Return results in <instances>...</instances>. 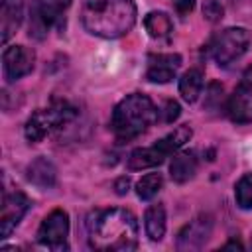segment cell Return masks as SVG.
Returning <instances> with one entry per match:
<instances>
[{"instance_id":"d6986e66","label":"cell","mask_w":252,"mask_h":252,"mask_svg":"<svg viewBox=\"0 0 252 252\" xmlns=\"http://www.w3.org/2000/svg\"><path fill=\"white\" fill-rule=\"evenodd\" d=\"M203 91V73L201 69H189L179 79V94L185 102H195Z\"/></svg>"},{"instance_id":"cb8c5ba5","label":"cell","mask_w":252,"mask_h":252,"mask_svg":"<svg viewBox=\"0 0 252 252\" xmlns=\"http://www.w3.org/2000/svg\"><path fill=\"white\" fill-rule=\"evenodd\" d=\"M161 114H163V122H173V120H177L179 118V114H181V108H179V104L175 102V100H165V104H163V110H159Z\"/></svg>"},{"instance_id":"7a4b0ae2","label":"cell","mask_w":252,"mask_h":252,"mask_svg":"<svg viewBox=\"0 0 252 252\" xmlns=\"http://www.w3.org/2000/svg\"><path fill=\"white\" fill-rule=\"evenodd\" d=\"M136 16L132 0H85L81 8L83 28L91 35L104 39L126 35L134 28Z\"/></svg>"},{"instance_id":"6da1fadb","label":"cell","mask_w":252,"mask_h":252,"mask_svg":"<svg viewBox=\"0 0 252 252\" xmlns=\"http://www.w3.org/2000/svg\"><path fill=\"white\" fill-rule=\"evenodd\" d=\"M87 238L94 250H134L138 246V220L128 209H96L87 217Z\"/></svg>"},{"instance_id":"4fadbf2b","label":"cell","mask_w":252,"mask_h":252,"mask_svg":"<svg viewBox=\"0 0 252 252\" xmlns=\"http://www.w3.org/2000/svg\"><path fill=\"white\" fill-rule=\"evenodd\" d=\"M22 20H24V0H2L0 2L2 43H8V39L22 26Z\"/></svg>"},{"instance_id":"4316f807","label":"cell","mask_w":252,"mask_h":252,"mask_svg":"<svg viewBox=\"0 0 252 252\" xmlns=\"http://www.w3.org/2000/svg\"><path fill=\"white\" fill-rule=\"evenodd\" d=\"M222 248H238V250H242V244H240V242H236V240H230V242H226Z\"/></svg>"},{"instance_id":"5b68a950","label":"cell","mask_w":252,"mask_h":252,"mask_svg":"<svg viewBox=\"0 0 252 252\" xmlns=\"http://www.w3.org/2000/svg\"><path fill=\"white\" fill-rule=\"evenodd\" d=\"M250 47V33L244 28H226L211 41V55L219 67H228Z\"/></svg>"},{"instance_id":"ac0fdd59","label":"cell","mask_w":252,"mask_h":252,"mask_svg":"<svg viewBox=\"0 0 252 252\" xmlns=\"http://www.w3.org/2000/svg\"><path fill=\"white\" fill-rule=\"evenodd\" d=\"M144 28L154 39H167L173 32V22L165 12H150L144 18Z\"/></svg>"},{"instance_id":"e0dca14e","label":"cell","mask_w":252,"mask_h":252,"mask_svg":"<svg viewBox=\"0 0 252 252\" xmlns=\"http://www.w3.org/2000/svg\"><path fill=\"white\" fill-rule=\"evenodd\" d=\"M165 220H167V217H165L163 205L158 203V205H152V207L146 209V213H144V226H146V234H148L150 240L159 242L163 238V234H165Z\"/></svg>"},{"instance_id":"30bf717a","label":"cell","mask_w":252,"mask_h":252,"mask_svg":"<svg viewBox=\"0 0 252 252\" xmlns=\"http://www.w3.org/2000/svg\"><path fill=\"white\" fill-rule=\"evenodd\" d=\"M35 53L26 45H8L2 53V69L6 81H18L33 71Z\"/></svg>"},{"instance_id":"277c9868","label":"cell","mask_w":252,"mask_h":252,"mask_svg":"<svg viewBox=\"0 0 252 252\" xmlns=\"http://www.w3.org/2000/svg\"><path fill=\"white\" fill-rule=\"evenodd\" d=\"M77 114H79L77 106H73L67 100L53 98L47 108H39V110L32 112V116L26 120L24 134H26L28 142L37 144L45 136H49L51 132L71 124L77 118Z\"/></svg>"},{"instance_id":"603a6c76","label":"cell","mask_w":252,"mask_h":252,"mask_svg":"<svg viewBox=\"0 0 252 252\" xmlns=\"http://www.w3.org/2000/svg\"><path fill=\"white\" fill-rule=\"evenodd\" d=\"M203 16H205L207 22L217 24V22L222 20L224 8H222L220 2H217V0H205V2H203Z\"/></svg>"},{"instance_id":"3957f363","label":"cell","mask_w":252,"mask_h":252,"mask_svg":"<svg viewBox=\"0 0 252 252\" xmlns=\"http://www.w3.org/2000/svg\"><path fill=\"white\" fill-rule=\"evenodd\" d=\"M159 116V110L152 102L150 96L132 93L126 94L112 110L110 128L120 142H128L142 132H146Z\"/></svg>"},{"instance_id":"ffe728a7","label":"cell","mask_w":252,"mask_h":252,"mask_svg":"<svg viewBox=\"0 0 252 252\" xmlns=\"http://www.w3.org/2000/svg\"><path fill=\"white\" fill-rule=\"evenodd\" d=\"M191 136H193V132H191V128L189 126H177L173 132H169L167 136H163L159 142H156L167 156H171V154H177L189 140H191Z\"/></svg>"},{"instance_id":"83f0119b","label":"cell","mask_w":252,"mask_h":252,"mask_svg":"<svg viewBox=\"0 0 252 252\" xmlns=\"http://www.w3.org/2000/svg\"><path fill=\"white\" fill-rule=\"evenodd\" d=\"M250 246H252V236H250Z\"/></svg>"},{"instance_id":"7c38bea8","label":"cell","mask_w":252,"mask_h":252,"mask_svg":"<svg viewBox=\"0 0 252 252\" xmlns=\"http://www.w3.org/2000/svg\"><path fill=\"white\" fill-rule=\"evenodd\" d=\"M181 67V55L179 53H158L150 55L146 79L150 83H169L177 69Z\"/></svg>"},{"instance_id":"9a60e30c","label":"cell","mask_w":252,"mask_h":252,"mask_svg":"<svg viewBox=\"0 0 252 252\" xmlns=\"http://www.w3.org/2000/svg\"><path fill=\"white\" fill-rule=\"evenodd\" d=\"M26 173H28V181L39 189H51L57 183V169L47 158H35L28 165Z\"/></svg>"},{"instance_id":"ba28073f","label":"cell","mask_w":252,"mask_h":252,"mask_svg":"<svg viewBox=\"0 0 252 252\" xmlns=\"http://www.w3.org/2000/svg\"><path fill=\"white\" fill-rule=\"evenodd\" d=\"M226 112L234 124L252 122V67L242 73L238 85L234 87V93L226 102Z\"/></svg>"},{"instance_id":"9c48e42d","label":"cell","mask_w":252,"mask_h":252,"mask_svg":"<svg viewBox=\"0 0 252 252\" xmlns=\"http://www.w3.org/2000/svg\"><path fill=\"white\" fill-rule=\"evenodd\" d=\"M32 201L22 191H4L0 207V236L8 238L28 213Z\"/></svg>"},{"instance_id":"7402d4cb","label":"cell","mask_w":252,"mask_h":252,"mask_svg":"<svg viewBox=\"0 0 252 252\" xmlns=\"http://www.w3.org/2000/svg\"><path fill=\"white\" fill-rule=\"evenodd\" d=\"M234 199H236V205L244 211H250L252 209V171L250 173H244L236 185H234Z\"/></svg>"},{"instance_id":"8fae6325","label":"cell","mask_w":252,"mask_h":252,"mask_svg":"<svg viewBox=\"0 0 252 252\" xmlns=\"http://www.w3.org/2000/svg\"><path fill=\"white\" fill-rule=\"evenodd\" d=\"M213 232V217L199 215L189 220L177 234V248L179 250H201Z\"/></svg>"},{"instance_id":"2e32d148","label":"cell","mask_w":252,"mask_h":252,"mask_svg":"<svg viewBox=\"0 0 252 252\" xmlns=\"http://www.w3.org/2000/svg\"><path fill=\"white\" fill-rule=\"evenodd\" d=\"M199 167L195 152H181L173 156V161L169 163V175L175 183H187L189 179L195 177Z\"/></svg>"},{"instance_id":"44dd1931","label":"cell","mask_w":252,"mask_h":252,"mask_svg":"<svg viewBox=\"0 0 252 252\" xmlns=\"http://www.w3.org/2000/svg\"><path fill=\"white\" fill-rule=\"evenodd\" d=\"M163 185V177L159 173H146L142 179H138L136 183V193L142 201H150L152 197L158 195V191Z\"/></svg>"},{"instance_id":"52a82bcc","label":"cell","mask_w":252,"mask_h":252,"mask_svg":"<svg viewBox=\"0 0 252 252\" xmlns=\"http://www.w3.org/2000/svg\"><path fill=\"white\" fill-rule=\"evenodd\" d=\"M67 236H69V215L63 209L51 211L37 228V242L55 252L69 250Z\"/></svg>"},{"instance_id":"d4e9b609","label":"cell","mask_w":252,"mask_h":252,"mask_svg":"<svg viewBox=\"0 0 252 252\" xmlns=\"http://www.w3.org/2000/svg\"><path fill=\"white\" fill-rule=\"evenodd\" d=\"M173 8H175V12H177L181 18H185V16L195 8V0H175V2H173Z\"/></svg>"},{"instance_id":"8992f818","label":"cell","mask_w":252,"mask_h":252,"mask_svg":"<svg viewBox=\"0 0 252 252\" xmlns=\"http://www.w3.org/2000/svg\"><path fill=\"white\" fill-rule=\"evenodd\" d=\"M73 0H35L30 8V37L43 39L57 26Z\"/></svg>"},{"instance_id":"484cf974","label":"cell","mask_w":252,"mask_h":252,"mask_svg":"<svg viewBox=\"0 0 252 252\" xmlns=\"http://www.w3.org/2000/svg\"><path fill=\"white\" fill-rule=\"evenodd\" d=\"M128 187H130V179H128V177H120V179L114 183V189H116L118 195L128 193Z\"/></svg>"},{"instance_id":"5bb4252c","label":"cell","mask_w":252,"mask_h":252,"mask_svg":"<svg viewBox=\"0 0 252 252\" xmlns=\"http://www.w3.org/2000/svg\"><path fill=\"white\" fill-rule=\"evenodd\" d=\"M167 158V154L158 146H148V148H136L128 159H126V165L130 171H142V169H150V167H158L159 163H163Z\"/></svg>"}]
</instances>
